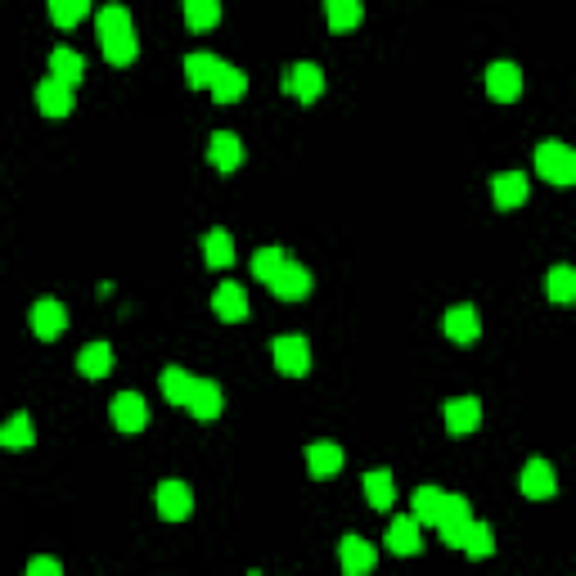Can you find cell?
Wrapping results in <instances>:
<instances>
[{
	"instance_id": "6da1fadb",
	"label": "cell",
	"mask_w": 576,
	"mask_h": 576,
	"mask_svg": "<svg viewBox=\"0 0 576 576\" xmlns=\"http://www.w3.org/2000/svg\"><path fill=\"white\" fill-rule=\"evenodd\" d=\"M95 27H99V45H104V59L117 63V68H126V63H135V54H140V41H135V27H131V14H126L122 5H104L95 14Z\"/></svg>"
},
{
	"instance_id": "7a4b0ae2",
	"label": "cell",
	"mask_w": 576,
	"mask_h": 576,
	"mask_svg": "<svg viewBox=\"0 0 576 576\" xmlns=\"http://www.w3.org/2000/svg\"><path fill=\"white\" fill-rule=\"evenodd\" d=\"M536 171L540 180H549V185H572L576 180V153L567 149L563 140H540L536 144Z\"/></svg>"
},
{
	"instance_id": "3957f363",
	"label": "cell",
	"mask_w": 576,
	"mask_h": 576,
	"mask_svg": "<svg viewBox=\"0 0 576 576\" xmlns=\"http://www.w3.org/2000/svg\"><path fill=\"white\" fill-rule=\"evenodd\" d=\"M270 356H275L279 374L302 378L306 369H311V342H306L302 333H279V338L270 342Z\"/></svg>"
},
{
	"instance_id": "277c9868",
	"label": "cell",
	"mask_w": 576,
	"mask_h": 576,
	"mask_svg": "<svg viewBox=\"0 0 576 576\" xmlns=\"http://www.w3.org/2000/svg\"><path fill=\"white\" fill-rule=\"evenodd\" d=\"M468 522H473V504H468V495H446V509H441V522H437L441 545H450V549L464 545Z\"/></svg>"
},
{
	"instance_id": "5b68a950",
	"label": "cell",
	"mask_w": 576,
	"mask_h": 576,
	"mask_svg": "<svg viewBox=\"0 0 576 576\" xmlns=\"http://www.w3.org/2000/svg\"><path fill=\"white\" fill-rule=\"evenodd\" d=\"M266 288L279 297V302H306V297H311V270H306L302 261L288 257L284 266H279V275L270 279Z\"/></svg>"
},
{
	"instance_id": "8992f818",
	"label": "cell",
	"mask_w": 576,
	"mask_h": 576,
	"mask_svg": "<svg viewBox=\"0 0 576 576\" xmlns=\"http://www.w3.org/2000/svg\"><path fill=\"white\" fill-rule=\"evenodd\" d=\"M284 95H293V99H302V104H315V99L324 95V72L315 68V63H293V68L284 72Z\"/></svg>"
},
{
	"instance_id": "52a82bcc",
	"label": "cell",
	"mask_w": 576,
	"mask_h": 576,
	"mask_svg": "<svg viewBox=\"0 0 576 576\" xmlns=\"http://www.w3.org/2000/svg\"><path fill=\"white\" fill-rule=\"evenodd\" d=\"M153 504H158V518L162 522H185L189 513H194V491H189L185 482H162L158 486V495H153Z\"/></svg>"
},
{
	"instance_id": "ba28073f",
	"label": "cell",
	"mask_w": 576,
	"mask_h": 576,
	"mask_svg": "<svg viewBox=\"0 0 576 576\" xmlns=\"http://www.w3.org/2000/svg\"><path fill=\"white\" fill-rule=\"evenodd\" d=\"M27 324H32V333L41 342H54L68 329V311H63V302H54V297H41V302L27 311Z\"/></svg>"
},
{
	"instance_id": "9c48e42d",
	"label": "cell",
	"mask_w": 576,
	"mask_h": 576,
	"mask_svg": "<svg viewBox=\"0 0 576 576\" xmlns=\"http://www.w3.org/2000/svg\"><path fill=\"white\" fill-rule=\"evenodd\" d=\"M113 423L117 432H126V437H135V432L149 428V405H144L140 392H117L113 396Z\"/></svg>"
},
{
	"instance_id": "30bf717a",
	"label": "cell",
	"mask_w": 576,
	"mask_h": 576,
	"mask_svg": "<svg viewBox=\"0 0 576 576\" xmlns=\"http://www.w3.org/2000/svg\"><path fill=\"white\" fill-rule=\"evenodd\" d=\"M338 563H342V576H374L378 554H374V545H369V540H360V536H342V545H338Z\"/></svg>"
},
{
	"instance_id": "8fae6325",
	"label": "cell",
	"mask_w": 576,
	"mask_h": 576,
	"mask_svg": "<svg viewBox=\"0 0 576 576\" xmlns=\"http://www.w3.org/2000/svg\"><path fill=\"white\" fill-rule=\"evenodd\" d=\"M486 90H491L495 104H513V99L522 95V72H518V63H509V59L491 63V68H486Z\"/></svg>"
},
{
	"instance_id": "7c38bea8",
	"label": "cell",
	"mask_w": 576,
	"mask_h": 576,
	"mask_svg": "<svg viewBox=\"0 0 576 576\" xmlns=\"http://www.w3.org/2000/svg\"><path fill=\"white\" fill-rule=\"evenodd\" d=\"M477 423H482V401H477V396H455V401H446V432L450 437H473Z\"/></svg>"
},
{
	"instance_id": "4fadbf2b",
	"label": "cell",
	"mask_w": 576,
	"mask_h": 576,
	"mask_svg": "<svg viewBox=\"0 0 576 576\" xmlns=\"http://www.w3.org/2000/svg\"><path fill=\"white\" fill-rule=\"evenodd\" d=\"M185 410L194 414V419H203V423H207V419H216V414L225 410V396H221V387H216V378H194Z\"/></svg>"
},
{
	"instance_id": "5bb4252c",
	"label": "cell",
	"mask_w": 576,
	"mask_h": 576,
	"mask_svg": "<svg viewBox=\"0 0 576 576\" xmlns=\"http://www.w3.org/2000/svg\"><path fill=\"white\" fill-rule=\"evenodd\" d=\"M441 329H446V338H450V342L468 347V342L482 338V315H477L473 306H450L446 320H441Z\"/></svg>"
},
{
	"instance_id": "9a60e30c",
	"label": "cell",
	"mask_w": 576,
	"mask_h": 576,
	"mask_svg": "<svg viewBox=\"0 0 576 576\" xmlns=\"http://www.w3.org/2000/svg\"><path fill=\"white\" fill-rule=\"evenodd\" d=\"M522 495L527 500H549V495L558 491V477H554V464L549 459H527V468H522Z\"/></svg>"
},
{
	"instance_id": "2e32d148",
	"label": "cell",
	"mask_w": 576,
	"mask_h": 576,
	"mask_svg": "<svg viewBox=\"0 0 576 576\" xmlns=\"http://www.w3.org/2000/svg\"><path fill=\"white\" fill-rule=\"evenodd\" d=\"M491 198L500 212L522 207L527 203V176H522V171H500V176H491Z\"/></svg>"
},
{
	"instance_id": "e0dca14e",
	"label": "cell",
	"mask_w": 576,
	"mask_h": 576,
	"mask_svg": "<svg viewBox=\"0 0 576 576\" xmlns=\"http://www.w3.org/2000/svg\"><path fill=\"white\" fill-rule=\"evenodd\" d=\"M50 77L59 81V86H68V90H77L81 86V77H86V59H81L72 45H59V50L50 54Z\"/></svg>"
},
{
	"instance_id": "ac0fdd59",
	"label": "cell",
	"mask_w": 576,
	"mask_h": 576,
	"mask_svg": "<svg viewBox=\"0 0 576 576\" xmlns=\"http://www.w3.org/2000/svg\"><path fill=\"white\" fill-rule=\"evenodd\" d=\"M446 495H450V491H441V486H419V491L410 495V504H414L410 518L419 522V527H437V522H441V509H446Z\"/></svg>"
},
{
	"instance_id": "d6986e66",
	"label": "cell",
	"mask_w": 576,
	"mask_h": 576,
	"mask_svg": "<svg viewBox=\"0 0 576 576\" xmlns=\"http://www.w3.org/2000/svg\"><path fill=\"white\" fill-rule=\"evenodd\" d=\"M207 162H212L216 171H234L243 162V144L234 131H216L212 140H207Z\"/></svg>"
},
{
	"instance_id": "ffe728a7",
	"label": "cell",
	"mask_w": 576,
	"mask_h": 576,
	"mask_svg": "<svg viewBox=\"0 0 576 576\" xmlns=\"http://www.w3.org/2000/svg\"><path fill=\"white\" fill-rule=\"evenodd\" d=\"M212 311H216V320H225V324H239L243 315H248V293H243V284H221L212 293Z\"/></svg>"
},
{
	"instance_id": "44dd1931",
	"label": "cell",
	"mask_w": 576,
	"mask_h": 576,
	"mask_svg": "<svg viewBox=\"0 0 576 576\" xmlns=\"http://www.w3.org/2000/svg\"><path fill=\"white\" fill-rule=\"evenodd\" d=\"M306 473L311 477H338L342 473V446H333V441H315V446H306Z\"/></svg>"
},
{
	"instance_id": "7402d4cb",
	"label": "cell",
	"mask_w": 576,
	"mask_h": 576,
	"mask_svg": "<svg viewBox=\"0 0 576 576\" xmlns=\"http://www.w3.org/2000/svg\"><path fill=\"white\" fill-rule=\"evenodd\" d=\"M36 108H41L45 117H68L77 104H72V90L68 86H59L54 77H45L41 86H36Z\"/></svg>"
},
{
	"instance_id": "603a6c76",
	"label": "cell",
	"mask_w": 576,
	"mask_h": 576,
	"mask_svg": "<svg viewBox=\"0 0 576 576\" xmlns=\"http://www.w3.org/2000/svg\"><path fill=\"white\" fill-rule=\"evenodd\" d=\"M365 500H369V509H378V513H387L396 504V482L387 468H369L365 473Z\"/></svg>"
},
{
	"instance_id": "cb8c5ba5",
	"label": "cell",
	"mask_w": 576,
	"mask_h": 576,
	"mask_svg": "<svg viewBox=\"0 0 576 576\" xmlns=\"http://www.w3.org/2000/svg\"><path fill=\"white\" fill-rule=\"evenodd\" d=\"M387 549H392V554H401V558L419 554V549H423L419 522H414V518H392V527H387Z\"/></svg>"
},
{
	"instance_id": "d4e9b609",
	"label": "cell",
	"mask_w": 576,
	"mask_h": 576,
	"mask_svg": "<svg viewBox=\"0 0 576 576\" xmlns=\"http://www.w3.org/2000/svg\"><path fill=\"white\" fill-rule=\"evenodd\" d=\"M207 90H212L216 104H234V99H239L243 90H248V77H243V72L234 68V63L221 59V68H216V77H212V86H207Z\"/></svg>"
},
{
	"instance_id": "484cf974",
	"label": "cell",
	"mask_w": 576,
	"mask_h": 576,
	"mask_svg": "<svg viewBox=\"0 0 576 576\" xmlns=\"http://www.w3.org/2000/svg\"><path fill=\"white\" fill-rule=\"evenodd\" d=\"M113 347L108 342H86L81 347V356H77V369H81V378H104V374H113Z\"/></svg>"
},
{
	"instance_id": "4316f807",
	"label": "cell",
	"mask_w": 576,
	"mask_h": 576,
	"mask_svg": "<svg viewBox=\"0 0 576 576\" xmlns=\"http://www.w3.org/2000/svg\"><path fill=\"white\" fill-rule=\"evenodd\" d=\"M203 261L212 270H225V266H234V239H230V230H207L203 234Z\"/></svg>"
},
{
	"instance_id": "83f0119b",
	"label": "cell",
	"mask_w": 576,
	"mask_h": 576,
	"mask_svg": "<svg viewBox=\"0 0 576 576\" xmlns=\"http://www.w3.org/2000/svg\"><path fill=\"white\" fill-rule=\"evenodd\" d=\"M32 441H36V432H32V419H27L23 410L9 414V419L0 423V446L5 450H27Z\"/></svg>"
},
{
	"instance_id": "f1b7e54d",
	"label": "cell",
	"mask_w": 576,
	"mask_h": 576,
	"mask_svg": "<svg viewBox=\"0 0 576 576\" xmlns=\"http://www.w3.org/2000/svg\"><path fill=\"white\" fill-rule=\"evenodd\" d=\"M216 68H221V59H216V54H203V50L185 54V81H189L194 90H207V86H212Z\"/></svg>"
},
{
	"instance_id": "f546056e",
	"label": "cell",
	"mask_w": 576,
	"mask_h": 576,
	"mask_svg": "<svg viewBox=\"0 0 576 576\" xmlns=\"http://www.w3.org/2000/svg\"><path fill=\"white\" fill-rule=\"evenodd\" d=\"M459 549H464V554L468 558H491L495 554V531L491 527H486V522H468V531H464V545H459Z\"/></svg>"
},
{
	"instance_id": "4dcf8cb0",
	"label": "cell",
	"mask_w": 576,
	"mask_h": 576,
	"mask_svg": "<svg viewBox=\"0 0 576 576\" xmlns=\"http://www.w3.org/2000/svg\"><path fill=\"white\" fill-rule=\"evenodd\" d=\"M324 18H329L333 32H347V27H360L365 9H360V0H329V5H324Z\"/></svg>"
},
{
	"instance_id": "1f68e13d",
	"label": "cell",
	"mask_w": 576,
	"mask_h": 576,
	"mask_svg": "<svg viewBox=\"0 0 576 576\" xmlns=\"http://www.w3.org/2000/svg\"><path fill=\"white\" fill-rule=\"evenodd\" d=\"M545 288H549V302H558V306L576 302V270L572 266H554V270H549V279H545Z\"/></svg>"
},
{
	"instance_id": "d6a6232c",
	"label": "cell",
	"mask_w": 576,
	"mask_h": 576,
	"mask_svg": "<svg viewBox=\"0 0 576 576\" xmlns=\"http://www.w3.org/2000/svg\"><path fill=\"white\" fill-rule=\"evenodd\" d=\"M288 261V252L284 248H261V252H252V279L257 284H270V279L279 275V266Z\"/></svg>"
},
{
	"instance_id": "836d02e7",
	"label": "cell",
	"mask_w": 576,
	"mask_h": 576,
	"mask_svg": "<svg viewBox=\"0 0 576 576\" xmlns=\"http://www.w3.org/2000/svg\"><path fill=\"white\" fill-rule=\"evenodd\" d=\"M189 387H194V374H185L180 365L162 369V396H167L171 405H185L189 401Z\"/></svg>"
},
{
	"instance_id": "e575fe53",
	"label": "cell",
	"mask_w": 576,
	"mask_h": 576,
	"mask_svg": "<svg viewBox=\"0 0 576 576\" xmlns=\"http://www.w3.org/2000/svg\"><path fill=\"white\" fill-rule=\"evenodd\" d=\"M185 23L194 27V32H207V27L221 23V5H216V0H189V5H185Z\"/></svg>"
},
{
	"instance_id": "d590c367",
	"label": "cell",
	"mask_w": 576,
	"mask_h": 576,
	"mask_svg": "<svg viewBox=\"0 0 576 576\" xmlns=\"http://www.w3.org/2000/svg\"><path fill=\"white\" fill-rule=\"evenodd\" d=\"M86 14H90L86 0H50V18H54L59 27H77Z\"/></svg>"
},
{
	"instance_id": "8d00e7d4",
	"label": "cell",
	"mask_w": 576,
	"mask_h": 576,
	"mask_svg": "<svg viewBox=\"0 0 576 576\" xmlns=\"http://www.w3.org/2000/svg\"><path fill=\"white\" fill-rule=\"evenodd\" d=\"M27 576H63V567H59V558L36 554L32 563H27Z\"/></svg>"
},
{
	"instance_id": "74e56055",
	"label": "cell",
	"mask_w": 576,
	"mask_h": 576,
	"mask_svg": "<svg viewBox=\"0 0 576 576\" xmlns=\"http://www.w3.org/2000/svg\"><path fill=\"white\" fill-rule=\"evenodd\" d=\"M252 576H257V572H252Z\"/></svg>"
}]
</instances>
